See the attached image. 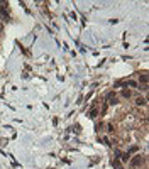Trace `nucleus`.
I'll use <instances>...</instances> for the list:
<instances>
[{
    "instance_id": "obj_3",
    "label": "nucleus",
    "mask_w": 149,
    "mask_h": 169,
    "mask_svg": "<svg viewBox=\"0 0 149 169\" xmlns=\"http://www.w3.org/2000/svg\"><path fill=\"white\" fill-rule=\"evenodd\" d=\"M109 103H110V105H114V103H117V97H115L114 93H110V95H109Z\"/></svg>"
},
{
    "instance_id": "obj_5",
    "label": "nucleus",
    "mask_w": 149,
    "mask_h": 169,
    "mask_svg": "<svg viewBox=\"0 0 149 169\" xmlns=\"http://www.w3.org/2000/svg\"><path fill=\"white\" fill-rule=\"evenodd\" d=\"M139 78H141V81H144V84L147 83V73H141Z\"/></svg>"
},
{
    "instance_id": "obj_4",
    "label": "nucleus",
    "mask_w": 149,
    "mask_h": 169,
    "mask_svg": "<svg viewBox=\"0 0 149 169\" xmlns=\"http://www.w3.org/2000/svg\"><path fill=\"white\" fill-rule=\"evenodd\" d=\"M136 105H139V107H141V105H146V98H141V97H139V98L136 100Z\"/></svg>"
},
{
    "instance_id": "obj_6",
    "label": "nucleus",
    "mask_w": 149,
    "mask_h": 169,
    "mask_svg": "<svg viewBox=\"0 0 149 169\" xmlns=\"http://www.w3.org/2000/svg\"><path fill=\"white\" fill-rule=\"evenodd\" d=\"M122 95H124L125 98H129V97H131V91H129V90H124V91H122Z\"/></svg>"
},
{
    "instance_id": "obj_2",
    "label": "nucleus",
    "mask_w": 149,
    "mask_h": 169,
    "mask_svg": "<svg viewBox=\"0 0 149 169\" xmlns=\"http://www.w3.org/2000/svg\"><path fill=\"white\" fill-rule=\"evenodd\" d=\"M2 17H4V19L9 17V8H7V4H2Z\"/></svg>"
},
{
    "instance_id": "obj_1",
    "label": "nucleus",
    "mask_w": 149,
    "mask_h": 169,
    "mask_svg": "<svg viewBox=\"0 0 149 169\" xmlns=\"http://www.w3.org/2000/svg\"><path fill=\"white\" fill-rule=\"evenodd\" d=\"M142 161H144V157L137 154V156H134V157L131 159V166H132V167H139V166L142 164Z\"/></svg>"
}]
</instances>
